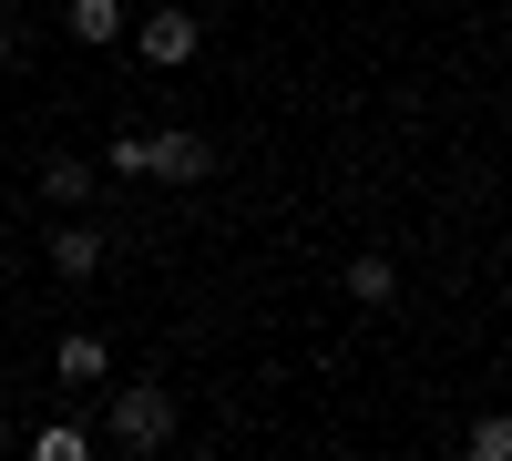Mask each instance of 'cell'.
<instances>
[{"instance_id": "cell-1", "label": "cell", "mask_w": 512, "mask_h": 461, "mask_svg": "<svg viewBox=\"0 0 512 461\" xmlns=\"http://www.w3.org/2000/svg\"><path fill=\"white\" fill-rule=\"evenodd\" d=\"M113 451H164V441H175V390H164V380H144V390H113Z\"/></svg>"}, {"instance_id": "cell-12", "label": "cell", "mask_w": 512, "mask_h": 461, "mask_svg": "<svg viewBox=\"0 0 512 461\" xmlns=\"http://www.w3.org/2000/svg\"><path fill=\"white\" fill-rule=\"evenodd\" d=\"M0 62H11V21H0Z\"/></svg>"}, {"instance_id": "cell-11", "label": "cell", "mask_w": 512, "mask_h": 461, "mask_svg": "<svg viewBox=\"0 0 512 461\" xmlns=\"http://www.w3.org/2000/svg\"><path fill=\"white\" fill-rule=\"evenodd\" d=\"M0 277H11V236H0Z\"/></svg>"}, {"instance_id": "cell-6", "label": "cell", "mask_w": 512, "mask_h": 461, "mask_svg": "<svg viewBox=\"0 0 512 461\" xmlns=\"http://www.w3.org/2000/svg\"><path fill=\"white\" fill-rule=\"evenodd\" d=\"M52 267H62V277H93V267H103V226H93V216L52 226Z\"/></svg>"}, {"instance_id": "cell-5", "label": "cell", "mask_w": 512, "mask_h": 461, "mask_svg": "<svg viewBox=\"0 0 512 461\" xmlns=\"http://www.w3.org/2000/svg\"><path fill=\"white\" fill-rule=\"evenodd\" d=\"M52 369H62V390H103L113 380V349L93 339V328H72V339L52 349Z\"/></svg>"}, {"instance_id": "cell-3", "label": "cell", "mask_w": 512, "mask_h": 461, "mask_svg": "<svg viewBox=\"0 0 512 461\" xmlns=\"http://www.w3.org/2000/svg\"><path fill=\"white\" fill-rule=\"evenodd\" d=\"M134 144H144L134 175H164V185H205V175H216V144H205V134H134Z\"/></svg>"}, {"instance_id": "cell-7", "label": "cell", "mask_w": 512, "mask_h": 461, "mask_svg": "<svg viewBox=\"0 0 512 461\" xmlns=\"http://www.w3.org/2000/svg\"><path fill=\"white\" fill-rule=\"evenodd\" d=\"M349 298H359V308H390V298H400V267H390V257H349Z\"/></svg>"}, {"instance_id": "cell-9", "label": "cell", "mask_w": 512, "mask_h": 461, "mask_svg": "<svg viewBox=\"0 0 512 461\" xmlns=\"http://www.w3.org/2000/svg\"><path fill=\"white\" fill-rule=\"evenodd\" d=\"M472 461H512V410H482L472 421Z\"/></svg>"}, {"instance_id": "cell-2", "label": "cell", "mask_w": 512, "mask_h": 461, "mask_svg": "<svg viewBox=\"0 0 512 461\" xmlns=\"http://www.w3.org/2000/svg\"><path fill=\"white\" fill-rule=\"evenodd\" d=\"M195 52H205V21L185 11V0H164V11H144V21H134V62L175 72V62H195Z\"/></svg>"}, {"instance_id": "cell-8", "label": "cell", "mask_w": 512, "mask_h": 461, "mask_svg": "<svg viewBox=\"0 0 512 461\" xmlns=\"http://www.w3.org/2000/svg\"><path fill=\"white\" fill-rule=\"evenodd\" d=\"M41 195H52V205H82V195H93V164H82V154H52V164H41Z\"/></svg>"}, {"instance_id": "cell-10", "label": "cell", "mask_w": 512, "mask_h": 461, "mask_svg": "<svg viewBox=\"0 0 512 461\" xmlns=\"http://www.w3.org/2000/svg\"><path fill=\"white\" fill-rule=\"evenodd\" d=\"M31 451H41V461H82V421H52V431H41Z\"/></svg>"}, {"instance_id": "cell-4", "label": "cell", "mask_w": 512, "mask_h": 461, "mask_svg": "<svg viewBox=\"0 0 512 461\" xmlns=\"http://www.w3.org/2000/svg\"><path fill=\"white\" fill-rule=\"evenodd\" d=\"M62 31L82 41V52H113L134 21H123V0H62Z\"/></svg>"}]
</instances>
